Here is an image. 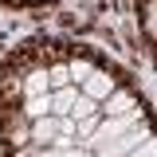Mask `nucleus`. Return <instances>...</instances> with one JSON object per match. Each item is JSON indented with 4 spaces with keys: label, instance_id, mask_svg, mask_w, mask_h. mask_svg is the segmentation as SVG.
<instances>
[{
    "label": "nucleus",
    "instance_id": "obj_1",
    "mask_svg": "<svg viewBox=\"0 0 157 157\" xmlns=\"http://www.w3.org/2000/svg\"><path fill=\"white\" fill-rule=\"evenodd\" d=\"M145 137H149V126H145V122H137L134 130H126V134L110 137V141H98L90 153H94V157H126L130 149H137V145H141Z\"/></svg>",
    "mask_w": 157,
    "mask_h": 157
},
{
    "label": "nucleus",
    "instance_id": "obj_2",
    "mask_svg": "<svg viewBox=\"0 0 157 157\" xmlns=\"http://www.w3.org/2000/svg\"><path fill=\"white\" fill-rule=\"evenodd\" d=\"M137 122H141V110H130V114H110V118H98V126H94V134L86 137V145L94 149L98 141H110V137H118V134H126V130H134Z\"/></svg>",
    "mask_w": 157,
    "mask_h": 157
},
{
    "label": "nucleus",
    "instance_id": "obj_3",
    "mask_svg": "<svg viewBox=\"0 0 157 157\" xmlns=\"http://www.w3.org/2000/svg\"><path fill=\"white\" fill-rule=\"evenodd\" d=\"M137 102H134V94H130V90H110V94L102 98V102H98V114L102 118H110V114H130V110H134Z\"/></svg>",
    "mask_w": 157,
    "mask_h": 157
},
{
    "label": "nucleus",
    "instance_id": "obj_4",
    "mask_svg": "<svg viewBox=\"0 0 157 157\" xmlns=\"http://www.w3.org/2000/svg\"><path fill=\"white\" fill-rule=\"evenodd\" d=\"M110 90H114V78L106 75V71H98V67H94L90 75L82 78V90H78V94H86V98H94V102H102Z\"/></svg>",
    "mask_w": 157,
    "mask_h": 157
},
{
    "label": "nucleus",
    "instance_id": "obj_5",
    "mask_svg": "<svg viewBox=\"0 0 157 157\" xmlns=\"http://www.w3.org/2000/svg\"><path fill=\"white\" fill-rule=\"evenodd\" d=\"M55 137H59V114L32 118V141H36V145H51Z\"/></svg>",
    "mask_w": 157,
    "mask_h": 157
},
{
    "label": "nucleus",
    "instance_id": "obj_6",
    "mask_svg": "<svg viewBox=\"0 0 157 157\" xmlns=\"http://www.w3.org/2000/svg\"><path fill=\"white\" fill-rule=\"evenodd\" d=\"M75 98H78V86H55L51 90V114H67L71 106H75Z\"/></svg>",
    "mask_w": 157,
    "mask_h": 157
},
{
    "label": "nucleus",
    "instance_id": "obj_7",
    "mask_svg": "<svg viewBox=\"0 0 157 157\" xmlns=\"http://www.w3.org/2000/svg\"><path fill=\"white\" fill-rule=\"evenodd\" d=\"M24 114H28V118H43V114H51V90H43V94H28V102H24Z\"/></svg>",
    "mask_w": 157,
    "mask_h": 157
},
{
    "label": "nucleus",
    "instance_id": "obj_8",
    "mask_svg": "<svg viewBox=\"0 0 157 157\" xmlns=\"http://www.w3.org/2000/svg\"><path fill=\"white\" fill-rule=\"evenodd\" d=\"M90 114H98V102H94V98H86V94H78L75 106L67 110V118H75V122H78V118H90Z\"/></svg>",
    "mask_w": 157,
    "mask_h": 157
},
{
    "label": "nucleus",
    "instance_id": "obj_9",
    "mask_svg": "<svg viewBox=\"0 0 157 157\" xmlns=\"http://www.w3.org/2000/svg\"><path fill=\"white\" fill-rule=\"evenodd\" d=\"M71 75H67V63H55V67H47V86L55 90V86H67Z\"/></svg>",
    "mask_w": 157,
    "mask_h": 157
},
{
    "label": "nucleus",
    "instance_id": "obj_10",
    "mask_svg": "<svg viewBox=\"0 0 157 157\" xmlns=\"http://www.w3.org/2000/svg\"><path fill=\"white\" fill-rule=\"evenodd\" d=\"M24 90H28V94H43V90H51V86H47V71H36V75H28Z\"/></svg>",
    "mask_w": 157,
    "mask_h": 157
},
{
    "label": "nucleus",
    "instance_id": "obj_11",
    "mask_svg": "<svg viewBox=\"0 0 157 157\" xmlns=\"http://www.w3.org/2000/svg\"><path fill=\"white\" fill-rule=\"evenodd\" d=\"M39 157H78V149L75 145H39Z\"/></svg>",
    "mask_w": 157,
    "mask_h": 157
},
{
    "label": "nucleus",
    "instance_id": "obj_12",
    "mask_svg": "<svg viewBox=\"0 0 157 157\" xmlns=\"http://www.w3.org/2000/svg\"><path fill=\"white\" fill-rule=\"evenodd\" d=\"M90 71H94V67H90L86 59H71V63H67V75H71V78H78V82L90 75Z\"/></svg>",
    "mask_w": 157,
    "mask_h": 157
},
{
    "label": "nucleus",
    "instance_id": "obj_13",
    "mask_svg": "<svg viewBox=\"0 0 157 157\" xmlns=\"http://www.w3.org/2000/svg\"><path fill=\"white\" fill-rule=\"evenodd\" d=\"M94 126H98V114H90V118H78V122H75V130H78V137H82V141L94 134Z\"/></svg>",
    "mask_w": 157,
    "mask_h": 157
},
{
    "label": "nucleus",
    "instance_id": "obj_14",
    "mask_svg": "<svg viewBox=\"0 0 157 157\" xmlns=\"http://www.w3.org/2000/svg\"><path fill=\"white\" fill-rule=\"evenodd\" d=\"M126 157H157V145H153V134L145 137V141H141L137 149H130V153H126Z\"/></svg>",
    "mask_w": 157,
    "mask_h": 157
},
{
    "label": "nucleus",
    "instance_id": "obj_15",
    "mask_svg": "<svg viewBox=\"0 0 157 157\" xmlns=\"http://www.w3.org/2000/svg\"><path fill=\"white\" fill-rule=\"evenodd\" d=\"M90 157H94V153H90Z\"/></svg>",
    "mask_w": 157,
    "mask_h": 157
}]
</instances>
